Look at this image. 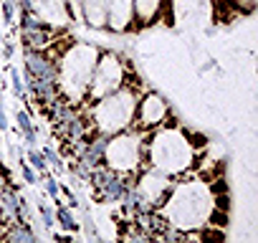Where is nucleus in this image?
I'll return each mask as SVG.
<instances>
[{"instance_id": "nucleus-1", "label": "nucleus", "mask_w": 258, "mask_h": 243, "mask_svg": "<svg viewBox=\"0 0 258 243\" xmlns=\"http://www.w3.org/2000/svg\"><path fill=\"white\" fill-rule=\"evenodd\" d=\"M215 208H218V188L213 185V180L192 177L170 188L167 198L152 213L155 218H162V225H170L185 235L198 228H208Z\"/></svg>"}, {"instance_id": "nucleus-2", "label": "nucleus", "mask_w": 258, "mask_h": 243, "mask_svg": "<svg viewBox=\"0 0 258 243\" xmlns=\"http://www.w3.org/2000/svg\"><path fill=\"white\" fill-rule=\"evenodd\" d=\"M198 147H205L203 135H192L177 125L162 122L147 142V162L165 175H185L195 167Z\"/></svg>"}, {"instance_id": "nucleus-3", "label": "nucleus", "mask_w": 258, "mask_h": 243, "mask_svg": "<svg viewBox=\"0 0 258 243\" xmlns=\"http://www.w3.org/2000/svg\"><path fill=\"white\" fill-rule=\"evenodd\" d=\"M96 58H99V48L79 41L61 56L58 64H53L56 66V94H61L69 106L84 101Z\"/></svg>"}, {"instance_id": "nucleus-4", "label": "nucleus", "mask_w": 258, "mask_h": 243, "mask_svg": "<svg viewBox=\"0 0 258 243\" xmlns=\"http://www.w3.org/2000/svg\"><path fill=\"white\" fill-rule=\"evenodd\" d=\"M137 86H126L121 84L116 91L101 96L91 111V122H94V130L96 135H114V132H121V130H129L132 125V116H135V109H137Z\"/></svg>"}, {"instance_id": "nucleus-5", "label": "nucleus", "mask_w": 258, "mask_h": 243, "mask_svg": "<svg viewBox=\"0 0 258 243\" xmlns=\"http://www.w3.org/2000/svg\"><path fill=\"white\" fill-rule=\"evenodd\" d=\"M101 160L116 175H137L142 167V132L121 130L104 140Z\"/></svg>"}, {"instance_id": "nucleus-6", "label": "nucleus", "mask_w": 258, "mask_h": 243, "mask_svg": "<svg viewBox=\"0 0 258 243\" xmlns=\"http://www.w3.org/2000/svg\"><path fill=\"white\" fill-rule=\"evenodd\" d=\"M124 79H126L124 61H121L116 53H111V51L99 53V58H96L94 71H91V79H89V86H86V96H84V99H89V101H99L101 96H106V94L116 91V89L124 84Z\"/></svg>"}, {"instance_id": "nucleus-7", "label": "nucleus", "mask_w": 258, "mask_h": 243, "mask_svg": "<svg viewBox=\"0 0 258 243\" xmlns=\"http://www.w3.org/2000/svg\"><path fill=\"white\" fill-rule=\"evenodd\" d=\"M167 190H170V175H165V172H160L155 167L142 170L132 180V193L137 195V200H140V205L145 210H155L165 200Z\"/></svg>"}, {"instance_id": "nucleus-8", "label": "nucleus", "mask_w": 258, "mask_h": 243, "mask_svg": "<svg viewBox=\"0 0 258 243\" xmlns=\"http://www.w3.org/2000/svg\"><path fill=\"white\" fill-rule=\"evenodd\" d=\"M170 116V106L160 94H147L137 101L135 116H132V125L129 130H137V132H150L155 127H160L162 122Z\"/></svg>"}, {"instance_id": "nucleus-9", "label": "nucleus", "mask_w": 258, "mask_h": 243, "mask_svg": "<svg viewBox=\"0 0 258 243\" xmlns=\"http://www.w3.org/2000/svg\"><path fill=\"white\" fill-rule=\"evenodd\" d=\"M109 31L124 33L135 26V6L132 0H106V23Z\"/></svg>"}, {"instance_id": "nucleus-10", "label": "nucleus", "mask_w": 258, "mask_h": 243, "mask_svg": "<svg viewBox=\"0 0 258 243\" xmlns=\"http://www.w3.org/2000/svg\"><path fill=\"white\" fill-rule=\"evenodd\" d=\"M31 13L46 26H63L69 23L66 0H31Z\"/></svg>"}, {"instance_id": "nucleus-11", "label": "nucleus", "mask_w": 258, "mask_h": 243, "mask_svg": "<svg viewBox=\"0 0 258 243\" xmlns=\"http://www.w3.org/2000/svg\"><path fill=\"white\" fill-rule=\"evenodd\" d=\"M81 18L94 28H104L106 23V0H81Z\"/></svg>"}, {"instance_id": "nucleus-12", "label": "nucleus", "mask_w": 258, "mask_h": 243, "mask_svg": "<svg viewBox=\"0 0 258 243\" xmlns=\"http://www.w3.org/2000/svg\"><path fill=\"white\" fill-rule=\"evenodd\" d=\"M132 6H135V23L140 21V26H150L157 21L162 11V0H132Z\"/></svg>"}, {"instance_id": "nucleus-13", "label": "nucleus", "mask_w": 258, "mask_h": 243, "mask_svg": "<svg viewBox=\"0 0 258 243\" xmlns=\"http://www.w3.org/2000/svg\"><path fill=\"white\" fill-rule=\"evenodd\" d=\"M16 119H18V130L26 135V140H28V142H36V130H33V125H31V116H28L26 111H18Z\"/></svg>"}, {"instance_id": "nucleus-14", "label": "nucleus", "mask_w": 258, "mask_h": 243, "mask_svg": "<svg viewBox=\"0 0 258 243\" xmlns=\"http://www.w3.org/2000/svg\"><path fill=\"white\" fill-rule=\"evenodd\" d=\"M56 218L61 220V225H63L66 230H76V228H79V223H76L74 213H71L69 208H63V205H58V208H56Z\"/></svg>"}, {"instance_id": "nucleus-15", "label": "nucleus", "mask_w": 258, "mask_h": 243, "mask_svg": "<svg viewBox=\"0 0 258 243\" xmlns=\"http://www.w3.org/2000/svg\"><path fill=\"white\" fill-rule=\"evenodd\" d=\"M11 84H13V94H16L18 99H26L23 81H21V76H18V71H16V69H11Z\"/></svg>"}, {"instance_id": "nucleus-16", "label": "nucleus", "mask_w": 258, "mask_h": 243, "mask_svg": "<svg viewBox=\"0 0 258 243\" xmlns=\"http://www.w3.org/2000/svg\"><path fill=\"white\" fill-rule=\"evenodd\" d=\"M28 160H31V165H33L38 172L46 170V157H43L41 152H33V150H31V152H28Z\"/></svg>"}, {"instance_id": "nucleus-17", "label": "nucleus", "mask_w": 258, "mask_h": 243, "mask_svg": "<svg viewBox=\"0 0 258 243\" xmlns=\"http://www.w3.org/2000/svg\"><path fill=\"white\" fill-rule=\"evenodd\" d=\"M66 8H69V16L81 21V0H66Z\"/></svg>"}, {"instance_id": "nucleus-18", "label": "nucleus", "mask_w": 258, "mask_h": 243, "mask_svg": "<svg viewBox=\"0 0 258 243\" xmlns=\"http://www.w3.org/2000/svg\"><path fill=\"white\" fill-rule=\"evenodd\" d=\"M16 8H18V3H16V0H6V8H3V11H6V21H8V23L13 21V13H16Z\"/></svg>"}, {"instance_id": "nucleus-19", "label": "nucleus", "mask_w": 258, "mask_h": 243, "mask_svg": "<svg viewBox=\"0 0 258 243\" xmlns=\"http://www.w3.org/2000/svg\"><path fill=\"white\" fill-rule=\"evenodd\" d=\"M230 3H235V6H238L240 11H245V13L255 8V0H230Z\"/></svg>"}, {"instance_id": "nucleus-20", "label": "nucleus", "mask_w": 258, "mask_h": 243, "mask_svg": "<svg viewBox=\"0 0 258 243\" xmlns=\"http://www.w3.org/2000/svg\"><path fill=\"white\" fill-rule=\"evenodd\" d=\"M46 190H48V195H51V198H58V195H61V188H58L53 180H48V183H46Z\"/></svg>"}, {"instance_id": "nucleus-21", "label": "nucleus", "mask_w": 258, "mask_h": 243, "mask_svg": "<svg viewBox=\"0 0 258 243\" xmlns=\"http://www.w3.org/2000/svg\"><path fill=\"white\" fill-rule=\"evenodd\" d=\"M23 175H26V180H28V183H36V172H33L26 162H23Z\"/></svg>"}]
</instances>
